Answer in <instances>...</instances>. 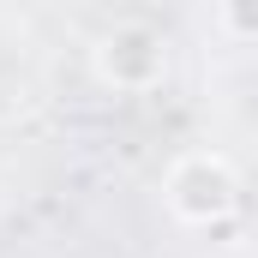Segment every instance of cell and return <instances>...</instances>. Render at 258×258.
<instances>
[{"instance_id": "6da1fadb", "label": "cell", "mask_w": 258, "mask_h": 258, "mask_svg": "<svg viewBox=\"0 0 258 258\" xmlns=\"http://www.w3.org/2000/svg\"><path fill=\"white\" fill-rule=\"evenodd\" d=\"M162 204H168V216L186 222V228H216V222H228L234 204H240V174H234V162L216 156V150H186V156H174L168 174H162Z\"/></svg>"}, {"instance_id": "7a4b0ae2", "label": "cell", "mask_w": 258, "mask_h": 258, "mask_svg": "<svg viewBox=\"0 0 258 258\" xmlns=\"http://www.w3.org/2000/svg\"><path fill=\"white\" fill-rule=\"evenodd\" d=\"M90 72H96V84H108V90H120V96L156 90V84L168 78V42H162L150 24H114V30L96 36Z\"/></svg>"}, {"instance_id": "3957f363", "label": "cell", "mask_w": 258, "mask_h": 258, "mask_svg": "<svg viewBox=\"0 0 258 258\" xmlns=\"http://www.w3.org/2000/svg\"><path fill=\"white\" fill-rule=\"evenodd\" d=\"M210 24H216L228 42H246V48H258V0H222V6L210 12Z\"/></svg>"}]
</instances>
